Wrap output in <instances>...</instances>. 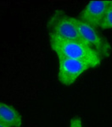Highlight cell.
Listing matches in <instances>:
<instances>
[{"label":"cell","instance_id":"cell-4","mask_svg":"<svg viewBox=\"0 0 112 127\" xmlns=\"http://www.w3.org/2000/svg\"><path fill=\"white\" fill-rule=\"evenodd\" d=\"M58 79L65 86L72 85L83 73L93 68L90 63L86 61L68 58H58Z\"/></svg>","mask_w":112,"mask_h":127},{"label":"cell","instance_id":"cell-5","mask_svg":"<svg viewBox=\"0 0 112 127\" xmlns=\"http://www.w3.org/2000/svg\"><path fill=\"white\" fill-rule=\"evenodd\" d=\"M110 5L111 0H98L88 2L80 13L79 19L95 28L99 27Z\"/></svg>","mask_w":112,"mask_h":127},{"label":"cell","instance_id":"cell-2","mask_svg":"<svg viewBox=\"0 0 112 127\" xmlns=\"http://www.w3.org/2000/svg\"><path fill=\"white\" fill-rule=\"evenodd\" d=\"M74 21L81 40L91 47L102 59L108 58L111 52V45L106 38L104 37L95 27L79 18L74 17Z\"/></svg>","mask_w":112,"mask_h":127},{"label":"cell","instance_id":"cell-3","mask_svg":"<svg viewBox=\"0 0 112 127\" xmlns=\"http://www.w3.org/2000/svg\"><path fill=\"white\" fill-rule=\"evenodd\" d=\"M49 34L68 40H81L74 21V17L66 15L62 11H55L48 24Z\"/></svg>","mask_w":112,"mask_h":127},{"label":"cell","instance_id":"cell-10","mask_svg":"<svg viewBox=\"0 0 112 127\" xmlns=\"http://www.w3.org/2000/svg\"><path fill=\"white\" fill-rule=\"evenodd\" d=\"M111 7H112V0H111Z\"/></svg>","mask_w":112,"mask_h":127},{"label":"cell","instance_id":"cell-7","mask_svg":"<svg viewBox=\"0 0 112 127\" xmlns=\"http://www.w3.org/2000/svg\"><path fill=\"white\" fill-rule=\"evenodd\" d=\"M99 27L104 30L112 29V7L111 5L108 8L106 13L105 15V17L102 20Z\"/></svg>","mask_w":112,"mask_h":127},{"label":"cell","instance_id":"cell-8","mask_svg":"<svg viewBox=\"0 0 112 127\" xmlns=\"http://www.w3.org/2000/svg\"><path fill=\"white\" fill-rule=\"evenodd\" d=\"M70 127H82V122L79 117H73L70 122Z\"/></svg>","mask_w":112,"mask_h":127},{"label":"cell","instance_id":"cell-1","mask_svg":"<svg viewBox=\"0 0 112 127\" xmlns=\"http://www.w3.org/2000/svg\"><path fill=\"white\" fill-rule=\"evenodd\" d=\"M49 43L58 58H68L86 61L93 68L98 67L102 59L91 47L80 40H68L49 34Z\"/></svg>","mask_w":112,"mask_h":127},{"label":"cell","instance_id":"cell-9","mask_svg":"<svg viewBox=\"0 0 112 127\" xmlns=\"http://www.w3.org/2000/svg\"><path fill=\"white\" fill-rule=\"evenodd\" d=\"M0 127H10L9 126H8V125H6L5 123L0 121Z\"/></svg>","mask_w":112,"mask_h":127},{"label":"cell","instance_id":"cell-6","mask_svg":"<svg viewBox=\"0 0 112 127\" xmlns=\"http://www.w3.org/2000/svg\"><path fill=\"white\" fill-rule=\"evenodd\" d=\"M0 121L10 127H20L22 125V117L15 108L0 102Z\"/></svg>","mask_w":112,"mask_h":127}]
</instances>
